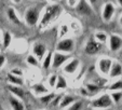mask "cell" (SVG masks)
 <instances>
[{"instance_id":"obj_1","label":"cell","mask_w":122,"mask_h":110,"mask_svg":"<svg viewBox=\"0 0 122 110\" xmlns=\"http://www.w3.org/2000/svg\"><path fill=\"white\" fill-rule=\"evenodd\" d=\"M61 12H62V8L58 5H51L49 7H46V10H44L43 16H42V18L40 20V23H39L40 29L46 28L51 23H53L58 17Z\"/></svg>"},{"instance_id":"obj_2","label":"cell","mask_w":122,"mask_h":110,"mask_svg":"<svg viewBox=\"0 0 122 110\" xmlns=\"http://www.w3.org/2000/svg\"><path fill=\"white\" fill-rule=\"evenodd\" d=\"M115 105L111 99V96L107 93L105 94L101 95L99 97L95 98L94 100L92 101V107L94 109H99V110H106V109H109L111 108L112 106Z\"/></svg>"},{"instance_id":"obj_3","label":"cell","mask_w":122,"mask_h":110,"mask_svg":"<svg viewBox=\"0 0 122 110\" xmlns=\"http://www.w3.org/2000/svg\"><path fill=\"white\" fill-rule=\"evenodd\" d=\"M40 20V10L38 8H28L25 12V21L27 25L36 26Z\"/></svg>"},{"instance_id":"obj_4","label":"cell","mask_w":122,"mask_h":110,"mask_svg":"<svg viewBox=\"0 0 122 110\" xmlns=\"http://www.w3.org/2000/svg\"><path fill=\"white\" fill-rule=\"evenodd\" d=\"M71 58V55L70 53H63V52H57L56 51L53 54V57H52V65L51 66L53 67L54 69L60 68L61 66L65 64L68 60Z\"/></svg>"},{"instance_id":"obj_5","label":"cell","mask_w":122,"mask_h":110,"mask_svg":"<svg viewBox=\"0 0 122 110\" xmlns=\"http://www.w3.org/2000/svg\"><path fill=\"white\" fill-rule=\"evenodd\" d=\"M75 49V41L71 38H65L56 44V51L63 53H71Z\"/></svg>"},{"instance_id":"obj_6","label":"cell","mask_w":122,"mask_h":110,"mask_svg":"<svg viewBox=\"0 0 122 110\" xmlns=\"http://www.w3.org/2000/svg\"><path fill=\"white\" fill-rule=\"evenodd\" d=\"M76 12L80 15L84 16H90L93 14V9L92 5L89 3L88 0H79V2L77 3V5L75 7Z\"/></svg>"},{"instance_id":"obj_7","label":"cell","mask_w":122,"mask_h":110,"mask_svg":"<svg viewBox=\"0 0 122 110\" xmlns=\"http://www.w3.org/2000/svg\"><path fill=\"white\" fill-rule=\"evenodd\" d=\"M116 7L112 2H106L104 5L103 10H102V17L104 22H109L115 15Z\"/></svg>"},{"instance_id":"obj_8","label":"cell","mask_w":122,"mask_h":110,"mask_svg":"<svg viewBox=\"0 0 122 110\" xmlns=\"http://www.w3.org/2000/svg\"><path fill=\"white\" fill-rule=\"evenodd\" d=\"M108 45L111 52H118L122 48V38L117 34H112L108 38Z\"/></svg>"},{"instance_id":"obj_9","label":"cell","mask_w":122,"mask_h":110,"mask_svg":"<svg viewBox=\"0 0 122 110\" xmlns=\"http://www.w3.org/2000/svg\"><path fill=\"white\" fill-rule=\"evenodd\" d=\"M111 65H112V60H110V58H108V57H103L98 60L97 67H98L99 72H101L103 76H108Z\"/></svg>"},{"instance_id":"obj_10","label":"cell","mask_w":122,"mask_h":110,"mask_svg":"<svg viewBox=\"0 0 122 110\" xmlns=\"http://www.w3.org/2000/svg\"><path fill=\"white\" fill-rule=\"evenodd\" d=\"M101 49H102V43L97 42L96 40H90L85 44L84 52L88 55H95L101 51Z\"/></svg>"},{"instance_id":"obj_11","label":"cell","mask_w":122,"mask_h":110,"mask_svg":"<svg viewBox=\"0 0 122 110\" xmlns=\"http://www.w3.org/2000/svg\"><path fill=\"white\" fill-rule=\"evenodd\" d=\"M67 62L68 63H66L64 66V71L68 75H74L80 66V60L78 58H70Z\"/></svg>"},{"instance_id":"obj_12","label":"cell","mask_w":122,"mask_h":110,"mask_svg":"<svg viewBox=\"0 0 122 110\" xmlns=\"http://www.w3.org/2000/svg\"><path fill=\"white\" fill-rule=\"evenodd\" d=\"M32 53L38 58V60H41L44 57V55L46 54V46L43 43L37 42V43H35L34 46H32Z\"/></svg>"},{"instance_id":"obj_13","label":"cell","mask_w":122,"mask_h":110,"mask_svg":"<svg viewBox=\"0 0 122 110\" xmlns=\"http://www.w3.org/2000/svg\"><path fill=\"white\" fill-rule=\"evenodd\" d=\"M122 76V65L117 60H112V65L110 67L108 77L109 78H119Z\"/></svg>"},{"instance_id":"obj_14","label":"cell","mask_w":122,"mask_h":110,"mask_svg":"<svg viewBox=\"0 0 122 110\" xmlns=\"http://www.w3.org/2000/svg\"><path fill=\"white\" fill-rule=\"evenodd\" d=\"M8 90L11 92V94L14 95L15 97L20 99H23L25 97V91L22 89L19 85H14V84H9L8 85Z\"/></svg>"},{"instance_id":"obj_15","label":"cell","mask_w":122,"mask_h":110,"mask_svg":"<svg viewBox=\"0 0 122 110\" xmlns=\"http://www.w3.org/2000/svg\"><path fill=\"white\" fill-rule=\"evenodd\" d=\"M9 101H10V105H11L12 109L13 110H24V105L20 98L15 97L14 95H11L9 97Z\"/></svg>"},{"instance_id":"obj_16","label":"cell","mask_w":122,"mask_h":110,"mask_svg":"<svg viewBox=\"0 0 122 110\" xmlns=\"http://www.w3.org/2000/svg\"><path fill=\"white\" fill-rule=\"evenodd\" d=\"M76 100H77L76 97L72 96V95H65V96H62V99H61V103H60V107L62 108V109L67 108L71 105L72 103H75Z\"/></svg>"},{"instance_id":"obj_17","label":"cell","mask_w":122,"mask_h":110,"mask_svg":"<svg viewBox=\"0 0 122 110\" xmlns=\"http://www.w3.org/2000/svg\"><path fill=\"white\" fill-rule=\"evenodd\" d=\"M32 91L36 93L37 95H43L46 93H49L48 87H46V85L42 84V83H37V84H34L31 86Z\"/></svg>"},{"instance_id":"obj_18","label":"cell","mask_w":122,"mask_h":110,"mask_svg":"<svg viewBox=\"0 0 122 110\" xmlns=\"http://www.w3.org/2000/svg\"><path fill=\"white\" fill-rule=\"evenodd\" d=\"M8 81H9V82H11V84L19 85V86H23V84H24L22 77L14 76V75H12L11 72L8 75Z\"/></svg>"},{"instance_id":"obj_19","label":"cell","mask_w":122,"mask_h":110,"mask_svg":"<svg viewBox=\"0 0 122 110\" xmlns=\"http://www.w3.org/2000/svg\"><path fill=\"white\" fill-rule=\"evenodd\" d=\"M55 96H56L55 93H46V94L41 95V96L39 97V99H40V101H41L43 105L48 106V105H50L51 101L53 100V98Z\"/></svg>"},{"instance_id":"obj_20","label":"cell","mask_w":122,"mask_h":110,"mask_svg":"<svg viewBox=\"0 0 122 110\" xmlns=\"http://www.w3.org/2000/svg\"><path fill=\"white\" fill-rule=\"evenodd\" d=\"M52 57H53V55H52V52H46V56H44L42 60V68L43 69H49L52 65Z\"/></svg>"},{"instance_id":"obj_21","label":"cell","mask_w":122,"mask_h":110,"mask_svg":"<svg viewBox=\"0 0 122 110\" xmlns=\"http://www.w3.org/2000/svg\"><path fill=\"white\" fill-rule=\"evenodd\" d=\"M7 14H8V17H9V20L11 22H13L14 24H17V25H20V24H21V21H20L19 16L16 15L15 10H14L13 8H10V9L8 10Z\"/></svg>"},{"instance_id":"obj_22","label":"cell","mask_w":122,"mask_h":110,"mask_svg":"<svg viewBox=\"0 0 122 110\" xmlns=\"http://www.w3.org/2000/svg\"><path fill=\"white\" fill-rule=\"evenodd\" d=\"M67 87V81L66 79L63 76H58L57 77V81L55 84V89L56 91H61V90H65Z\"/></svg>"},{"instance_id":"obj_23","label":"cell","mask_w":122,"mask_h":110,"mask_svg":"<svg viewBox=\"0 0 122 110\" xmlns=\"http://www.w3.org/2000/svg\"><path fill=\"white\" fill-rule=\"evenodd\" d=\"M3 40H2V48L3 49H8L11 44L12 41V36L9 31H5L3 32V36H2Z\"/></svg>"},{"instance_id":"obj_24","label":"cell","mask_w":122,"mask_h":110,"mask_svg":"<svg viewBox=\"0 0 122 110\" xmlns=\"http://www.w3.org/2000/svg\"><path fill=\"white\" fill-rule=\"evenodd\" d=\"M94 38H95V40H96L97 42H99V43H105V42L108 40V37H107V35L105 34V32H103V31L95 32Z\"/></svg>"},{"instance_id":"obj_25","label":"cell","mask_w":122,"mask_h":110,"mask_svg":"<svg viewBox=\"0 0 122 110\" xmlns=\"http://www.w3.org/2000/svg\"><path fill=\"white\" fill-rule=\"evenodd\" d=\"M113 104H118L122 99V91H113L110 94Z\"/></svg>"},{"instance_id":"obj_26","label":"cell","mask_w":122,"mask_h":110,"mask_svg":"<svg viewBox=\"0 0 122 110\" xmlns=\"http://www.w3.org/2000/svg\"><path fill=\"white\" fill-rule=\"evenodd\" d=\"M109 90L111 92L113 91H122V80H118L116 82H113L112 84L109 86Z\"/></svg>"},{"instance_id":"obj_27","label":"cell","mask_w":122,"mask_h":110,"mask_svg":"<svg viewBox=\"0 0 122 110\" xmlns=\"http://www.w3.org/2000/svg\"><path fill=\"white\" fill-rule=\"evenodd\" d=\"M85 89H86V91H88L90 94H94V93H97V92H98L99 87L97 86L96 84H94V83H88L86 86H85Z\"/></svg>"},{"instance_id":"obj_28","label":"cell","mask_w":122,"mask_h":110,"mask_svg":"<svg viewBox=\"0 0 122 110\" xmlns=\"http://www.w3.org/2000/svg\"><path fill=\"white\" fill-rule=\"evenodd\" d=\"M27 63L30 65V66H34V67L39 66V60H38L37 57H35V55H29V56H28Z\"/></svg>"},{"instance_id":"obj_29","label":"cell","mask_w":122,"mask_h":110,"mask_svg":"<svg viewBox=\"0 0 122 110\" xmlns=\"http://www.w3.org/2000/svg\"><path fill=\"white\" fill-rule=\"evenodd\" d=\"M82 108V101L81 100H76L75 103H72L70 105V107L68 108V110H80Z\"/></svg>"},{"instance_id":"obj_30","label":"cell","mask_w":122,"mask_h":110,"mask_svg":"<svg viewBox=\"0 0 122 110\" xmlns=\"http://www.w3.org/2000/svg\"><path fill=\"white\" fill-rule=\"evenodd\" d=\"M56 81H57V76L56 75H52V76L49 77V85L51 87H55Z\"/></svg>"},{"instance_id":"obj_31","label":"cell","mask_w":122,"mask_h":110,"mask_svg":"<svg viewBox=\"0 0 122 110\" xmlns=\"http://www.w3.org/2000/svg\"><path fill=\"white\" fill-rule=\"evenodd\" d=\"M61 99H62V96H55L53 98V100L51 101V106H52V107H56V106H58L60 103H61Z\"/></svg>"},{"instance_id":"obj_32","label":"cell","mask_w":122,"mask_h":110,"mask_svg":"<svg viewBox=\"0 0 122 110\" xmlns=\"http://www.w3.org/2000/svg\"><path fill=\"white\" fill-rule=\"evenodd\" d=\"M11 73H12V75H14V76H17V77H22V76H23V71H22L20 68H14V69H12Z\"/></svg>"},{"instance_id":"obj_33","label":"cell","mask_w":122,"mask_h":110,"mask_svg":"<svg viewBox=\"0 0 122 110\" xmlns=\"http://www.w3.org/2000/svg\"><path fill=\"white\" fill-rule=\"evenodd\" d=\"M68 1V5H70V7H72V8H75L77 5V3L79 2V0H67Z\"/></svg>"},{"instance_id":"obj_34","label":"cell","mask_w":122,"mask_h":110,"mask_svg":"<svg viewBox=\"0 0 122 110\" xmlns=\"http://www.w3.org/2000/svg\"><path fill=\"white\" fill-rule=\"evenodd\" d=\"M5 56L3 54H0V68L5 65Z\"/></svg>"},{"instance_id":"obj_35","label":"cell","mask_w":122,"mask_h":110,"mask_svg":"<svg viewBox=\"0 0 122 110\" xmlns=\"http://www.w3.org/2000/svg\"><path fill=\"white\" fill-rule=\"evenodd\" d=\"M67 30H68V28H67V26H62V30H61V31H60V35H61V37H62V36H64V35L65 34H66V31H67Z\"/></svg>"},{"instance_id":"obj_36","label":"cell","mask_w":122,"mask_h":110,"mask_svg":"<svg viewBox=\"0 0 122 110\" xmlns=\"http://www.w3.org/2000/svg\"><path fill=\"white\" fill-rule=\"evenodd\" d=\"M88 1H89V3H90L91 5H94L95 3L97 2V0H88Z\"/></svg>"},{"instance_id":"obj_37","label":"cell","mask_w":122,"mask_h":110,"mask_svg":"<svg viewBox=\"0 0 122 110\" xmlns=\"http://www.w3.org/2000/svg\"><path fill=\"white\" fill-rule=\"evenodd\" d=\"M117 1H118V5L122 8V0H117Z\"/></svg>"},{"instance_id":"obj_38","label":"cell","mask_w":122,"mask_h":110,"mask_svg":"<svg viewBox=\"0 0 122 110\" xmlns=\"http://www.w3.org/2000/svg\"><path fill=\"white\" fill-rule=\"evenodd\" d=\"M12 1H13V2H15V3H20L22 0H12Z\"/></svg>"},{"instance_id":"obj_39","label":"cell","mask_w":122,"mask_h":110,"mask_svg":"<svg viewBox=\"0 0 122 110\" xmlns=\"http://www.w3.org/2000/svg\"><path fill=\"white\" fill-rule=\"evenodd\" d=\"M120 24L122 25V15H121V17H120Z\"/></svg>"},{"instance_id":"obj_40","label":"cell","mask_w":122,"mask_h":110,"mask_svg":"<svg viewBox=\"0 0 122 110\" xmlns=\"http://www.w3.org/2000/svg\"><path fill=\"white\" fill-rule=\"evenodd\" d=\"M0 38H1V31H0ZM0 49H1V43H0Z\"/></svg>"},{"instance_id":"obj_41","label":"cell","mask_w":122,"mask_h":110,"mask_svg":"<svg viewBox=\"0 0 122 110\" xmlns=\"http://www.w3.org/2000/svg\"><path fill=\"white\" fill-rule=\"evenodd\" d=\"M49 1H56V0H49Z\"/></svg>"},{"instance_id":"obj_42","label":"cell","mask_w":122,"mask_h":110,"mask_svg":"<svg viewBox=\"0 0 122 110\" xmlns=\"http://www.w3.org/2000/svg\"><path fill=\"white\" fill-rule=\"evenodd\" d=\"M0 110H2V109H0Z\"/></svg>"}]
</instances>
